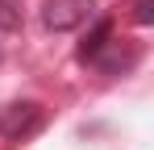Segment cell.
<instances>
[{
    "instance_id": "1",
    "label": "cell",
    "mask_w": 154,
    "mask_h": 150,
    "mask_svg": "<svg viewBox=\"0 0 154 150\" xmlns=\"http://www.w3.org/2000/svg\"><path fill=\"white\" fill-rule=\"evenodd\" d=\"M92 17H96V0H46L42 4V25L54 33H71Z\"/></svg>"
},
{
    "instance_id": "2",
    "label": "cell",
    "mask_w": 154,
    "mask_h": 150,
    "mask_svg": "<svg viewBox=\"0 0 154 150\" xmlns=\"http://www.w3.org/2000/svg\"><path fill=\"white\" fill-rule=\"evenodd\" d=\"M38 125H42V104H33V100H13L0 108V138H8V142L29 138Z\"/></svg>"
},
{
    "instance_id": "3",
    "label": "cell",
    "mask_w": 154,
    "mask_h": 150,
    "mask_svg": "<svg viewBox=\"0 0 154 150\" xmlns=\"http://www.w3.org/2000/svg\"><path fill=\"white\" fill-rule=\"evenodd\" d=\"M92 63L100 67L104 75H117V71H129L133 63H137V46L125 42V38H108L96 54H92Z\"/></svg>"
},
{
    "instance_id": "4",
    "label": "cell",
    "mask_w": 154,
    "mask_h": 150,
    "mask_svg": "<svg viewBox=\"0 0 154 150\" xmlns=\"http://www.w3.org/2000/svg\"><path fill=\"white\" fill-rule=\"evenodd\" d=\"M108 38H112V21H104V17H100V21H96V29L79 42V58H83V63H92V54H96Z\"/></svg>"
},
{
    "instance_id": "5",
    "label": "cell",
    "mask_w": 154,
    "mask_h": 150,
    "mask_svg": "<svg viewBox=\"0 0 154 150\" xmlns=\"http://www.w3.org/2000/svg\"><path fill=\"white\" fill-rule=\"evenodd\" d=\"M13 29H21V8L13 0H0V33H13Z\"/></svg>"
},
{
    "instance_id": "6",
    "label": "cell",
    "mask_w": 154,
    "mask_h": 150,
    "mask_svg": "<svg viewBox=\"0 0 154 150\" xmlns=\"http://www.w3.org/2000/svg\"><path fill=\"white\" fill-rule=\"evenodd\" d=\"M133 21L137 25H150L154 21V0H137V4H133Z\"/></svg>"
}]
</instances>
